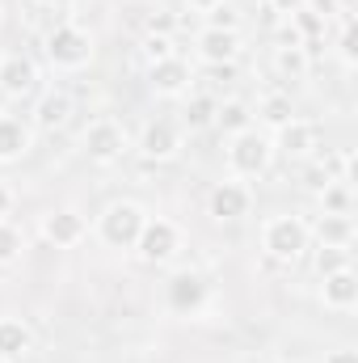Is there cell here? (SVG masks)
<instances>
[{
  "mask_svg": "<svg viewBox=\"0 0 358 363\" xmlns=\"http://www.w3.org/2000/svg\"><path fill=\"white\" fill-rule=\"evenodd\" d=\"M34 114H38V127L55 131V127H64V123L72 118V97H68V93H47Z\"/></svg>",
  "mask_w": 358,
  "mask_h": 363,
  "instance_id": "2e32d148",
  "label": "cell"
},
{
  "mask_svg": "<svg viewBox=\"0 0 358 363\" xmlns=\"http://www.w3.org/2000/svg\"><path fill=\"white\" fill-rule=\"evenodd\" d=\"M202 300H207V283H202L194 271H181V274L169 279V304H173L178 313H194V308H202Z\"/></svg>",
  "mask_w": 358,
  "mask_h": 363,
  "instance_id": "8fae6325",
  "label": "cell"
},
{
  "mask_svg": "<svg viewBox=\"0 0 358 363\" xmlns=\"http://www.w3.org/2000/svg\"><path fill=\"white\" fill-rule=\"evenodd\" d=\"M144 51H148V60H152V64L173 55V51H169V38H161V34H148V38H144Z\"/></svg>",
  "mask_w": 358,
  "mask_h": 363,
  "instance_id": "f1b7e54d",
  "label": "cell"
},
{
  "mask_svg": "<svg viewBox=\"0 0 358 363\" xmlns=\"http://www.w3.org/2000/svg\"><path fill=\"white\" fill-rule=\"evenodd\" d=\"M262 245H266L270 258L295 262L308 250V224L299 216H274V220H266V228H262Z\"/></svg>",
  "mask_w": 358,
  "mask_h": 363,
  "instance_id": "6da1fadb",
  "label": "cell"
},
{
  "mask_svg": "<svg viewBox=\"0 0 358 363\" xmlns=\"http://www.w3.org/2000/svg\"><path fill=\"white\" fill-rule=\"evenodd\" d=\"M358 38H354V21H346V34H342V55H346V60H354V47Z\"/></svg>",
  "mask_w": 358,
  "mask_h": 363,
  "instance_id": "4dcf8cb0",
  "label": "cell"
},
{
  "mask_svg": "<svg viewBox=\"0 0 358 363\" xmlns=\"http://www.w3.org/2000/svg\"><path fill=\"white\" fill-rule=\"evenodd\" d=\"M325 304L329 308H342V313H350L358 304V279L350 267H342V271H333V274H325Z\"/></svg>",
  "mask_w": 358,
  "mask_h": 363,
  "instance_id": "7c38bea8",
  "label": "cell"
},
{
  "mask_svg": "<svg viewBox=\"0 0 358 363\" xmlns=\"http://www.w3.org/2000/svg\"><path fill=\"white\" fill-rule=\"evenodd\" d=\"M42 233H47V241H55L59 250H68V245H76V241L85 237V216H76V211H55V216L42 220Z\"/></svg>",
  "mask_w": 358,
  "mask_h": 363,
  "instance_id": "5bb4252c",
  "label": "cell"
},
{
  "mask_svg": "<svg viewBox=\"0 0 358 363\" xmlns=\"http://www.w3.org/2000/svg\"><path fill=\"white\" fill-rule=\"evenodd\" d=\"M8 207H13V194H8V186H0V216H8Z\"/></svg>",
  "mask_w": 358,
  "mask_h": 363,
  "instance_id": "e575fe53",
  "label": "cell"
},
{
  "mask_svg": "<svg viewBox=\"0 0 358 363\" xmlns=\"http://www.w3.org/2000/svg\"><path fill=\"white\" fill-rule=\"evenodd\" d=\"M85 148H89L93 161H118L122 148H127V131L114 118H97V123H89V131H85Z\"/></svg>",
  "mask_w": 358,
  "mask_h": 363,
  "instance_id": "8992f818",
  "label": "cell"
},
{
  "mask_svg": "<svg viewBox=\"0 0 358 363\" xmlns=\"http://www.w3.org/2000/svg\"><path fill=\"white\" fill-rule=\"evenodd\" d=\"M291 21H295V30H299L304 38H316V34H325V17H321V13H312L308 4H304L299 13H291Z\"/></svg>",
  "mask_w": 358,
  "mask_h": 363,
  "instance_id": "cb8c5ba5",
  "label": "cell"
},
{
  "mask_svg": "<svg viewBox=\"0 0 358 363\" xmlns=\"http://www.w3.org/2000/svg\"><path fill=\"white\" fill-rule=\"evenodd\" d=\"M262 118H266L270 127H287L291 118H295V110H291V97H282V93H274L262 101Z\"/></svg>",
  "mask_w": 358,
  "mask_h": 363,
  "instance_id": "603a6c76",
  "label": "cell"
},
{
  "mask_svg": "<svg viewBox=\"0 0 358 363\" xmlns=\"http://www.w3.org/2000/svg\"><path fill=\"white\" fill-rule=\"evenodd\" d=\"M211 30H236V13L228 9V4H215L211 9V21H207Z\"/></svg>",
  "mask_w": 358,
  "mask_h": 363,
  "instance_id": "83f0119b",
  "label": "cell"
},
{
  "mask_svg": "<svg viewBox=\"0 0 358 363\" xmlns=\"http://www.w3.org/2000/svg\"><path fill=\"white\" fill-rule=\"evenodd\" d=\"M190 4H202V9H215L219 0H190Z\"/></svg>",
  "mask_w": 358,
  "mask_h": 363,
  "instance_id": "8d00e7d4",
  "label": "cell"
},
{
  "mask_svg": "<svg viewBox=\"0 0 358 363\" xmlns=\"http://www.w3.org/2000/svg\"><path fill=\"white\" fill-rule=\"evenodd\" d=\"M215 123H219L224 131H232V135H241V131H249V123H253V114H249V106H245V101H224V106L215 110Z\"/></svg>",
  "mask_w": 358,
  "mask_h": 363,
  "instance_id": "ffe728a7",
  "label": "cell"
},
{
  "mask_svg": "<svg viewBox=\"0 0 358 363\" xmlns=\"http://www.w3.org/2000/svg\"><path fill=\"white\" fill-rule=\"evenodd\" d=\"M270 152H274L270 140L249 127V131L232 135V144H228V165H232L241 178H258V174H266L270 169Z\"/></svg>",
  "mask_w": 358,
  "mask_h": 363,
  "instance_id": "7a4b0ae2",
  "label": "cell"
},
{
  "mask_svg": "<svg viewBox=\"0 0 358 363\" xmlns=\"http://www.w3.org/2000/svg\"><path fill=\"white\" fill-rule=\"evenodd\" d=\"M30 148V127L13 114H0V161H17Z\"/></svg>",
  "mask_w": 358,
  "mask_h": 363,
  "instance_id": "9a60e30c",
  "label": "cell"
},
{
  "mask_svg": "<svg viewBox=\"0 0 358 363\" xmlns=\"http://www.w3.org/2000/svg\"><path fill=\"white\" fill-rule=\"evenodd\" d=\"M148 81H152V89L165 93V97L185 93V89H190V64H185V60H178V55L156 60V64H152V72H148Z\"/></svg>",
  "mask_w": 358,
  "mask_h": 363,
  "instance_id": "9c48e42d",
  "label": "cell"
},
{
  "mask_svg": "<svg viewBox=\"0 0 358 363\" xmlns=\"http://www.w3.org/2000/svg\"><path fill=\"white\" fill-rule=\"evenodd\" d=\"M215 110H219V101L215 97H207V93H198V97H190V106H185V127H211L215 123Z\"/></svg>",
  "mask_w": 358,
  "mask_h": 363,
  "instance_id": "44dd1931",
  "label": "cell"
},
{
  "mask_svg": "<svg viewBox=\"0 0 358 363\" xmlns=\"http://www.w3.org/2000/svg\"><path fill=\"white\" fill-rule=\"evenodd\" d=\"M173 26H178V21H173L169 13H152V17H148V34H161V38H169V34H173Z\"/></svg>",
  "mask_w": 358,
  "mask_h": 363,
  "instance_id": "f546056e",
  "label": "cell"
},
{
  "mask_svg": "<svg viewBox=\"0 0 358 363\" xmlns=\"http://www.w3.org/2000/svg\"><path fill=\"white\" fill-rule=\"evenodd\" d=\"M144 220H148V216H144L135 203H114V207L101 216V241L114 245V250H131L135 237H139V228H144Z\"/></svg>",
  "mask_w": 358,
  "mask_h": 363,
  "instance_id": "277c9868",
  "label": "cell"
},
{
  "mask_svg": "<svg viewBox=\"0 0 358 363\" xmlns=\"http://www.w3.org/2000/svg\"><path fill=\"white\" fill-rule=\"evenodd\" d=\"M0 363H4V359H0Z\"/></svg>",
  "mask_w": 358,
  "mask_h": 363,
  "instance_id": "f35d334b",
  "label": "cell"
},
{
  "mask_svg": "<svg viewBox=\"0 0 358 363\" xmlns=\"http://www.w3.org/2000/svg\"><path fill=\"white\" fill-rule=\"evenodd\" d=\"M30 351V330L21 321H0V359H13Z\"/></svg>",
  "mask_w": 358,
  "mask_h": 363,
  "instance_id": "d6986e66",
  "label": "cell"
},
{
  "mask_svg": "<svg viewBox=\"0 0 358 363\" xmlns=\"http://www.w3.org/2000/svg\"><path fill=\"white\" fill-rule=\"evenodd\" d=\"M316 237H321V245H337V250H346L350 237H354V224H350V216H321Z\"/></svg>",
  "mask_w": 358,
  "mask_h": 363,
  "instance_id": "e0dca14e",
  "label": "cell"
},
{
  "mask_svg": "<svg viewBox=\"0 0 358 363\" xmlns=\"http://www.w3.org/2000/svg\"><path fill=\"white\" fill-rule=\"evenodd\" d=\"M178 148H181V135H178V127H173L169 118H156V123H148V127H144L139 152H144L148 161H165V157H173Z\"/></svg>",
  "mask_w": 358,
  "mask_h": 363,
  "instance_id": "ba28073f",
  "label": "cell"
},
{
  "mask_svg": "<svg viewBox=\"0 0 358 363\" xmlns=\"http://www.w3.org/2000/svg\"><path fill=\"white\" fill-rule=\"evenodd\" d=\"M47 55H51V64H59V68H85L93 60V43L81 26H55V30L47 34Z\"/></svg>",
  "mask_w": 358,
  "mask_h": 363,
  "instance_id": "3957f363",
  "label": "cell"
},
{
  "mask_svg": "<svg viewBox=\"0 0 358 363\" xmlns=\"http://www.w3.org/2000/svg\"><path fill=\"white\" fill-rule=\"evenodd\" d=\"M325 363H358V355H354V351H333Z\"/></svg>",
  "mask_w": 358,
  "mask_h": 363,
  "instance_id": "836d02e7",
  "label": "cell"
},
{
  "mask_svg": "<svg viewBox=\"0 0 358 363\" xmlns=\"http://www.w3.org/2000/svg\"><path fill=\"white\" fill-rule=\"evenodd\" d=\"M236 47H241V38H236V30H202L198 34V55L207 60V64H232L236 60Z\"/></svg>",
  "mask_w": 358,
  "mask_h": 363,
  "instance_id": "30bf717a",
  "label": "cell"
},
{
  "mask_svg": "<svg viewBox=\"0 0 358 363\" xmlns=\"http://www.w3.org/2000/svg\"><path fill=\"white\" fill-rule=\"evenodd\" d=\"M278 144H282V152H287V157H304V152L312 148V127L291 118L287 127H278Z\"/></svg>",
  "mask_w": 358,
  "mask_h": 363,
  "instance_id": "ac0fdd59",
  "label": "cell"
},
{
  "mask_svg": "<svg viewBox=\"0 0 358 363\" xmlns=\"http://www.w3.org/2000/svg\"><path fill=\"white\" fill-rule=\"evenodd\" d=\"M17 254H21V233L0 220V262H13Z\"/></svg>",
  "mask_w": 358,
  "mask_h": 363,
  "instance_id": "484cf974",
  "label": "cell"
},
{
  "mask_svg": "<svg viewBox=\"0 0 358 363\" xmlns=\"http://www.w3.org/2000/svg\"><path fill=\"white\" fill-rule=\"evenodd\" d=\"M316 267H321V274H333V271H342V267H350V258H346V250L325 245V250H321V258H316Z\"/></svg>",
  "mask_w": 358,
  "mask_h": 363,
  "instance_id": "4316f807",
  "label": "cell"
},
{
  "mask_svg": "<svg viewBox=\"0 0 358 363\" xmlns=\"http://www.w3.org/2000/svg\"><path fill=\"white\" fill-rule=\"evenodd\" d=\"M34 85H38V68L30 55H4L0 60V89L8 97H25Z\"/></svg>",
  "mask_w": 358,
  "mask_h": 363,
  "instance_id": "52a82bcc",
  "label": "cell"
},
{
  "mask_svg": "<svg viewBox=\"0 0 358 363\" xmlns=\"http://www.w3.org/2000/svg\"><path fill=\"white\" fill-rule=\"evenodd\" d=\"M304 68H308V60H304L299 47H278V72H287V77H304Z\"/></svg>",
  "mask_w": 358,
  "mask_h": 363,
  "instance_id": "d4e9b609",
  "label": "cell"
},
{
  "mask_svg": "<svg viewBox=\"0 0 358 363\" xmlns=\"http://www.w3.org/2000/svg\"><path fill=\"white\" fill-rule=\"evenodd\" d=\"M270 4H274V13H299L308 0H270Z\"/></svg>",
  "mask_w": 358,
  "mask_h": 363,
  "instance_id": "d6a6232c",
  "label": "cell"
},
{
  "mask_svg": "<svg viewBox=\"0 0 358 363\" xmlns=\"http://www.w3.org/2000/svg\"><path fill=\"white\" fill-rule=\"evenodd\" d=\"M321 194H325V216H350V186L346 182H329Z\"/></svg>",
  "mask_w": 358,
  "mask_h": 363,
  "instance_id": "7402d4cb",
  "label": "cell"
},
{
  "mask_svg": "<svg viewBox=\"0 0 358 363\" xmlns=\"http://www.w3.org/2000/svg\"><path fill=\"white\" fill-rule=\"evenodd\" d=\"M337 4H342V13H350V9H354V0H337Z\"/></svg>",
  "mask_w": 358,
  "mask_h": 363,
  "instance_id": "74e56055",
  "label": "cell"
},
{
  "mask_svg": "<svg viewBox=\"0 0 358 363\" xmlns=\"http://www.w3.org/2000/svg\"><path fill=\"white\" fill-rule=\"evenodd\" d=\"M249 211V190L236 186V182H224L211 190V216L215 220H241Z\"/></svg>",
  "mask_w": 358,
  "mask_h": 363,
  "instance_id": "4fadbf2b",
  "label": "cell"
},
{
  "mask_svg": "<svg viewBox=\"0 0 358 363\" xmlns=\"http://www.w3.org/2000/svg\"><path fill=\"white\" fill-rule=\"evenodd\" d=\"M135 250H139L144 262H165L178 250V228L169 220H144V228L135 237Z\"/></svg>",
  "mask_w": 358,
  "mask_h": 363,
  "instance_id": "5b68a950",
  "label": "cell"
},
{
  "mask_svg": "<svg viewBox=\"0 0 358 363\" xmlns=\"http://www.w3.org/2000/svg\"><path fill=\"white\" fill-rule=\"evenodd\" d=\"M329 169H325V165H321V169H308V186H312V190H325V186H329Z\"/></svg>",
  "mask_w": 358,
  "mask_h": 363,
  "instance_id": "1f68e13d",
  "label": "cell"
},
{
  "mask_svg": "<svg viewBox=\"0 0 358 363\" xmlns=\"http://www.w3.org/2000/svg\"><path fill=\"white\" fill-rule=\"evenodd\" d=\"M38 4H47V9H68L72 0H38Z\"/></svg>",
  "mask_w": 358,
  "mask_h": 363,
  "instance_id": "d590c367",
  "label": "cell"
}]
</instances>
